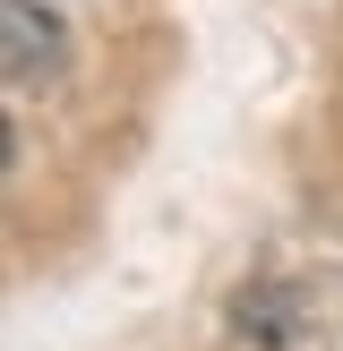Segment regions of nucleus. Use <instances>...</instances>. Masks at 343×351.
<instances>
[{"instance_id":"1","label":"nucleus","mask_w":343,"mask_h":351,"mask_svg":"<svg viewBox=\"0 0 343 351\" xmlns=\"http://www.w3.org/2000/svg\"><path fill=\"white\" fill-rule=\"evenodd\" d=\"M0 34H9V86L60 77V17L34 0H0Z\"/></svg>"}]
</instances>
